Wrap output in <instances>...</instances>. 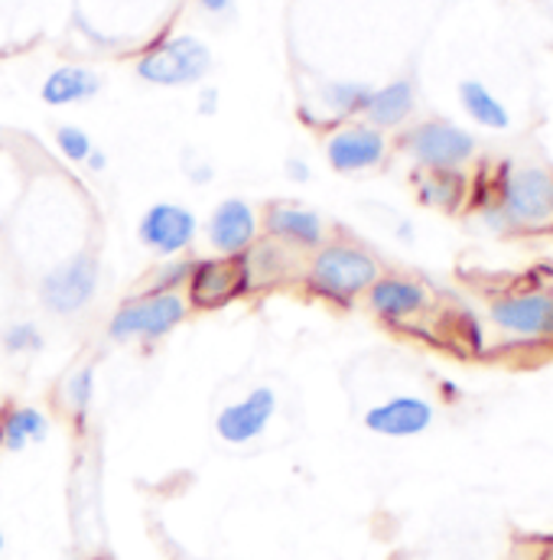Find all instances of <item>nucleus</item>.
Returning <instances> with one entry per match:
<instances>
[{"mask_svg": "<svg viewBox=\"0 0 553 560\" xmlns=\"http://www.w3.org/2000/svg\"><path fill=\"white\" fill-rule=\"evenodd\" d=\"M492 323L515 336H553V296L551 293H515L492 306Z\"/></svg>", "mask_w": 553, "mask_h": 560, "instance_id": "nucleus-13", "label": "nucleus"}, {"mask_svg": "<svg viewBox=\"0 0 553 560\" xmlns=\"http://www.w3.org/2000/svg\"><path fill=\"white\" fill-rule=\"evenodd\" d=\"M0 342H3V352H10V355H33V352H39V349L46 346L39 326L30 323V319L10 323V326L3 329Z\"/></svg>", "mask_w": 553, "mask_h": 560, "instance_id": "nucleus-24", "label": "nucleus"}, {"mask_svg": "<svg viewBox=\"0 0 553 560\" xmlns=\"http://www.w3.org/2000/svg\"><path fill=\"white\" fill-rule=\"evenodd\" d=\"M388 153V140L372 125H342L326 138V163L336 173H365L375 170Z\"/></svg>", "mask_w": 553, "mask_h": 560, "instance_id": "nucleus-11", "label": "nucleus"}, {"mask_svg": "<svg viewBox=\"0 0 553 560\" xmlns=\"http://www.w3.org/2000/svg\"><path fill=\"white\" fill-rule=\"evenodd\" d=\"M404 147L414 153L416 163H423L430 170H452V166H459V163H466L472 156L475 140L456 125L426 121V125H416L414 131L404 138Z\"/></svg>", "mask_w": 553, "mask_h": 560, "instance_id": "nucleus-12", "label": "nucleus"}, {"mask_svg": "<svg viewBox=\"0 0 553 560\" xmlns=\"http://www.w3.org/2000/svg\"><path fill=\"white\" fill-rule=\"evenodd\" d=\"M95 388H98V378H95V365H79L66 385H62V405L69 408V415L75 420H85L92 401H95Z\"/></svg>", "mask_w": 553, "mask_h": 560, "instance_id": "nucleus-22", "label": "nucleus"}, {"mask_svg": "<svg viewBox=\"0 0 553 560\" xmlns=\"http://www.w3.org/2000/svg\"><path fill=\"white\" fill-rule=\"evenodd\" d=\"M52 423L46 418V411L33 408V405H10L0 415V450L7 453H20L33 443H43L49 436Z\"/></svg>", "mask_w": 553, "mask_h": 560, "instance_id": "nucleus-18", "label": "nucleus"}, {"mask_svg": "<svg viewBox=\"0 0 553 560\" xmlns=\"http://www.w3.org/2000/svg\"><path fill=\"white\" fill-rule=\"evenodd\" d=\"M3 551H7V541H3V535H0V558H3Z\"/></svg>", "mask_w": 553, "mask_h": 560, "instance_id": "nucleus-30", "label": "nucleus"}, {"mask_svg": "<svg viewBox=\"0 0 553 560\" xmlns=\"http://www.w3.org/2000/svg\"><path fill=\"white\" fill-rule=\"evenodd\" d=\"M274 415L276 392L268 385H258L245 398L225 405L215 415V433H219V440H225L232 446H245V443H255L271 427Z\"/></svg>", "mask_w": 553, "mask_h": 560, "instance_id": "nucleus-10", "label": "nucleus"}, {"mask_svg": "<svg viewBox=\"0 0 553 560\" xmlns=\"http://www.w3.org/2000/svg\"><path fill=\"white\" fill-rule=\"evenodd\" d=\"M232 3H235V0H199V7H202L205 13H225V10H232Z\"/></svg>", "mask_w": 553, "mask_h": 560, "instance_id": "nucleus-29", "label": "nucleus"}, {"mask_svg": "<svg viewBox=\"0 0 553 560\" xmlns=\"http://www.w3.org/2000/svg\"><path fill=\"white\" fill-rule=\"evenodd\" d=\"M433 423V408L423 401V398H391V401H381L375 408H368L365 415V427L378 436H395V440H404V436H416L423 433L426 427Z\"/></svg>", "mask_w": 553, "mask_h": 560, "instance_id": "nucleus-15", "label": "nucleus"}, {"mask_svg": "<svg viewBox=\"0 0 553 560\" xmlns=\"http://www.w3.org/2000/svg\"><path fill=\"white\" fill-rule=\"evenodd\" d=\"M56 147H59V153H62L66 160H72V163H85L89 153L95 150L92 138H89L82 128H75V125H59V128H56Z\"/></svg>", "mask_w": 553, "mask_h": 560, "instance_id": "nucleus-25", "label": "nucleus"}, {"mask_svg": "<svg viewBox=\"0 0 553 560\" xmlns=\"http://www.w3.org/2000/svg\"><path fill=\"white\" fill-rule=\"evenodd\" d=\"M283 173H286L290 183H309V176H313V170H309V163L303 156H290L283 163Z\"/></svg>", "mask_w": 553, "mask_h": 560, "instance_id": "nucleus-26", "label": "nucleus"}, {"mask_svg": "<svg viewBox=\"0 0 553 560\" xmlns=\"http://www.w3.org/2000/svg\"><path fill=\"white\" fill-rule=\"evenodd\" d=\"M85 166H89V170H95V173H102V170L108 166V153L95 147V150L89 153V160H85Z\"/></svg>", "mask_w": 553, "mask_h": 560, "instance_id": "nucleus-28", "label": "nucleus"}, {"mask_svg": "<svg viewBox=\"0 0 553 560\" xmlns=\"http://www.w3.org/2000/svg\"><path fill=\"white\" fill-rule=\"evenodd\" d=\"M189 303L183 293H146L140 290L128 296L108 319V336L115 342H160L176 332L186 316Z\"/></svg>", "mask_w": 553, "mask_h": 560, "instance_id": "nucleus-2", "label": "nucleus"}, {"mask_svg": "<svg viewBox=\"0 0 553 560\" xmlns=\"http://www.w3.org/2000/svg\"><path fill=\"white\" fill-rule=\"evenodd\" d=\"M102 92V75L85 69V66H59L43 79L39 98L52 108H66V105H79L89 102Z\"/></svg>", "mask_w": 553, "mask_h": 560, "instance_id": "nucleus-17", "label": "nucleus"}, {"mask_svg": "<svg viewBox=\"0 0 553 560\" xmlns=\"http://www.w3.org/2000/svg\"><path fill=\"white\" fill-rule=\"evenodd\" d=\"M502 209L515 225L538 229L553 219V176L541 166H525L508 173Z\"/></svg>", "mask_w": 553, "mask_h": 560, "instance_id": "nucleus-8", "label": "nucleus"}, {"mask_svg": "<svg viewBox=\"0 0 553 560\" xmlns=\"http://www.w3.org/2000/svg\"><path fill=\"white\" fill-rule=\"evenodd\" d=\"M261 235L283 245V248H290V252H296V255H309L329 242L326 222L316 209H306L299 202H283V199L264 206Z\"/></svg>", "mask_w": 553, "mask_h": 560, "instance_id": "nucleus-9", "label": "nucleus"}, {"mask_svg": "<svg viewBox=\"0 0 553 560\" xmlns=\"http://www.w3.org/2000/svg\"><path fill=\"white\" fill-rule=\"evenodd\" d=\"M378 278L381 268L375 255L349 238H332L319 245L306 255L299 271V283L306 287V293L332 306H352Z\"/></svg>", "mask_w": 553, "mask_h": 560, "instance_id": "nucleus-1", "label": "nucleus"}, {"mask_svg": "<svg viewBox=\"0 0 553 560\" xmlns=\"http://www.w3.org/2000/svg\"><path fill=\"white\" fill-rule=\"evenodd\" d=\"M365 300H368V310L375 316H381L388 323H404L426 306V287L411 278L381 275L368 287Z\"/></svg>", "mask_w": 553, "mask_h": 560, "instance_id": "nucleus-16", "label": "nucleus"}, {"mask_svg": "<svg viewBox=\"0 0 553 560\" xmlns=\"http://www.w3.org/2000/svg\"><path fill=\"white\" fill-rule=\"evenodd\" d=\"M248 293L242 258H196L192 275L186 280V303L189 310H225L238 296Z\"/></svg>", "mask_w": 553, "mask_h": 560, "instance_id": "nucleus-6", "label": "nucleus"}, {"mask_svg": "<svg viewBox=\"0 0 553 560\" xmlns=\"http://www.w3.org/2000/svg\"><path fill=\"white\" fill-rule=\"evenodd\" d=\"M192 261L196 258H160V265L146 275L143 290L146 293H183L186 280L192 275Z\"/></svg>", "mask_w": 553, "mask_h": 560, "instance_id": "nucleus-23", "label": "nucleus"}, {"mask_svg": "<svg viewBox=\"0 0 553 560\" xmlns=\"http://www.w3.org/2000/svg\"><path fill=\"white\" fill-rule=\"evenodd\" d=\"M372 89L362 82H326L319 92V105L332 115V118H352L362 115L368 105Z\"/></svg>", "mask_w": 553, "mask_h": 560, "instance_id": "nucleus-21", "label": "nucleus"}, {"mask_svg": "<svg viewBox=\"0 0 553 560\" xmlns=\"http://www.w3.org/2000/svg\"><path fill=\"white\" fill-rule=\"evenodd\" d=\"M459 98H462L469 118L479 121L482 128H495V131L508 128V112H505V105H502L482 82H462V85H459Z\"/></svg>", "mask_w": 553, "mask_h": 560, "instance_id": "nucleus-20", "label": "nucleus"}, {"mask_svg": "<svg viewBox=\"0 0 553 560\" xmlns=\"http://www.w3.org/2000/svg\"><path fill=\"white\" fill-rule=\"evenodd\" d=\"M205 242L219 258H242L261 238V215L248 199H222L205 219Z\"/></svg>", "mask_w": 553, "mask_h": 560, "instance_id": "nucleus-7", "label": "nucleus"}, {"mask_svg": "<svg viewBox=\"0 0 553 560\" xmlns=\"http://www.w3.org/2000/svg\"><path fill=\"white\" fill-rule=\"evenodd\" d=\"M303 255L276 245L271 238H258L245 255H242V265H245V280H248V293L251 290H268V287H280L286 280H299L303 271Z\"/></svg>", "mask_w": 553, "mask_h": 560, "instance_id": "nucleus-14", "label": "nucleus"}, {"mask_svg": "<svg viewBox=\"0 0 553 560\" xmlns=\"http://www.w3.org/2000/svg\"><path fill=\"white\" fill-rule=\"evenodd\" d=\"M199 238V219L179 202H153L138 222V242L156 258L186 255Z\"/></svg>", "mask_w": 553, "mask_h": 560, "instance_id": "nucleus-5", "label": "nucleus"}, {"mask_svg": "<svg viewBox=\"0 0 553 560\" xmlns=\"http://www.w3.org/2000/svg\"><path fill=\"white\" fill-rule=\"evenodd\" d=\"M414 112V85L408 79H398L385 89H372L368 105H365V118L372 128H398L411 118Z\"/></svg>", "mask_w": 553, "mask_h": 560, "instance_id": "nucleus-19", "label": "nucleus"}, {"mask_svg": "<svg viewBox=\"0 0 553 560\" xmlns=\"http://www.w3.org/2000/svg\"><path fill=\"white\" fill-rule=\"evenodd\" d=\"M215 108H219V92L215 89H205L202 98H199V112L202 115H215Z\"/></svg>", "mask_w": 553, "mask_h": 560, "instance_id": "nucleus-27", "label": "nucleus"}, {"mask_svg": "<svg viewBox=\"0 0 553 560\" xmlns=\"http://www.w3.org/2000/svg\"><path fill=\"white\" fill-rule=\"evenodd\" d=\"M140 82L160 85V89H186L199 85L212 72V49L196 36H169L156 46H150L134 62Z\"/></svg>", "mask_w": 553, "mask_h": 560, "instance_id": "nucleus-3", "label": "nucleus"}, {"mask_svg": "<svg viewBox=\"0 0 553 560\" xmlns=\"http://www.w3.org/2000/svg\"><path fill=\"white\" fill-rule=\"evenodd\" d=\"M0 232H3V222H0Z\"/></svg>", "mask_w": 553, "mask_h": 560, "instance_id": "nucleus-31", "label": "nucleus"}, {"mask_svg": "<svg viewBox=\"0 0 553 560\" xmlns=\"http://www.w3.org/2000/svg\"><path fill=\"white\" fill-rule=\"evenodd\" d=\"M102 283V265L92 252H79L49 268L39 280V303L56 316H75L92 306Z\"/></svg>", "mask_w": 553, "mask_h": 560, "instance_id": "nucleus-4", "label": "nucleus"}]
</instances>
